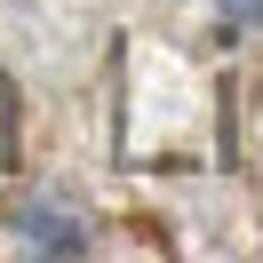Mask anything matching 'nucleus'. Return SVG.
<instances>
[{
	"instance_id": "1",
	"label": "nucleus",
	"mask_w": 263,
	"mask_h": 263,
	"mask_svg": "<svg viewBox=\"0 0 263 263\" xmlns=\"http://www.w3.org/2000/svg\"><path fill=\"white\" fill-rule=\"evenodd\" d=\"M16 231H24V247H56V255H72V247H80V231H72L64 215H48V208H24Z\"/></svg>"
},
{
	"instance_id": "2",
	"label": "nucleus",
	"mask_w": 263,
	"mask_h": 263,
	"mask_svg": "<svg viewBox=\"0 0 263 263\" xmlns=\"http://www.w3.org/2000/svg\"><path fill=\"white\" fill-rule=\"evenodd\" d=\"M215 8H223L231 24H263V0H215Z\"/></svg>"
}]
</instances>
